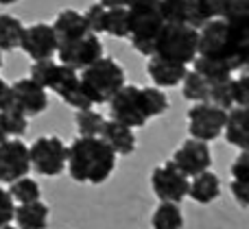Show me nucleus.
Returning a JSON list of instances; mask_svg holds the SVG:
<instances>
[{
  "label": "nucleus",
  "instance_id": "nucleus-3",
  "mask_svg": "<svg viewBox=\"0 0 249 229\" xmlns=\"http://www.w3.org/2000/svg\"><path fill=\"white\" fill-rule=\"evenodd\" d=\"M79 83L88 98L92 100V105H105L123 85H127V74L116 59L101 57L99 61L81 70Z\"/></svg>",
  "mask_w": 249,
  "mask_h": 229
},
{
  "label": "nucleus",
  "instance_id": "nucleus-19",
  "mask_svg": "<svg viewBox=\"0 0 249 229\" xmlns=\"http://www.w3.org/2000/svg\"><path fill=\"white\" fill-rule=\"evenodd\" d=\"M188 196L199 205H210L221 196V179L212 170H203V173L190 177L188 181Z\"/></svg>",
  "mask_w": 249,
  "mask_h": 229
},
{
  "label": "nucleus",
  "instance_id": "nucleus-13",
  "mask_svg": "<svg viewBox=\"0 0 249 229\" xmlns=\"http://www.w3.org/2000/svg\"><path fill=\"white\" fill-rule=\"evenodd\" d=\"M31 170L29 147L20 138H7L0 144V181L11 183Z\"/></svg>",
  "mask_w": 249,
  "mask_h": 229
},
{
  "label": "nucleus",
  "instance_id": "nucleus-27",
  "mask_svg": "<svg viewBox=\"0 0 249 229\" xmlns=\"http://www.w3.org/2000/svg\"><path fill=\"white\" fill-rule=\"evenodd\" d=\"M181 94L184 98L193 100V103H208V94H210V83L197 74L195 70H188L181 81Z\"/></svg>",
  "mask_w": 249,
  "mask_h": 229
},
{
  "label": "nucleus",
  "instance_id": "nucleus-44",
  "mask_svg": "<svg viewBox=\"0 0 249 229\" xmlns=\"http://www.w3.org/2000/svg\"><path fill=\"white\" fill-rule=\"evenodd\" d=\"M20 2V0H0V4H4V7H9V4H16Z\"/></svg>",
  "mask_w": 249,
  "mask_h": 229
},
{
  "label": "nucleus",
  "instance_id": "nucleus-2",
  "mask_svg": "<svg viewBox=\"0 0 249 229\" xmlns=\"http://www.w3.org/2000/svg\"><path fill=\"white\" fill-rule=\"evenodd\" d=\"M197 55L228 64L232 72L241 70L249 59V31H236L225 20H208L199 29Z\"/></svg>",
  "mask_w": 249,
  "mask_h": 229
},
{
  "label": "nucleus",
  "instance_id": "nucleus-20",
  "mask_svg": "<svg viewBox=\"0 0 249 229\" xmlns=\"http://www.w3.org/2000/svg\"><path fill=\"white\" fill-rule=\"evenodd\" d=\"M228 144L247 151L249 147V131H247V107H232L225 114V125L223 133Z\"/></svg>",
  "mask_w": 249,
  "mask_h": 229
},
{
  "label": "nucleus",
  "instance_id": "nucleus-26",
  "mask_svg": "<svg viewBox=\"0 0 249 229\" xmlns=\"http://www.w3.org/2000/svg\"><path fill=\"white\" fill-rule=\"evenodd\" d=\"M9 195H11L13 203L18 205H24V203H33V201H39L42 199V188L35 179H31L29 175L26 177H20L16 181L9 183Z\"/></svg>",
  "mask_w": 249,
  "mask_h": 229
},
{
  "label": "nucleus",
  "instance_id": "nucleus-8",
  "mask_svg": "<svg viewBox=\"0 0 249 229\" xmlns=\"http://www.w3.org/2000/svg\"><path fill=\"white\" fill-rule=\"evenodd\" d=\"M29 79H33L37 85H42L46 92H55L59 98H64L72 87L79 85V72L64 64H57L53 59L33 61Z\"/></svg>",
  "mask_w": 249,
  "mask_h": 229
},
{
  "label": "nucleus",
  "instance_id": "nucleus-38",
  "mask_svg": "<svg viewBox=\"0 0 249 229\" xmlns=\"http://www.w3.org/2000/svg\"><path fill=\"white\" fill-rule=\"evenodd\" d=\"M197 2L201 4V9L208 16V20H216V17H223L230 0H197Z\"/></svg>",
  "mask_w": 249,
  "mask_h": 229
},
{
  "label": "nucleus",
  "instance_id": "nucleus-6",
  "mask_svg": "<svg viewBox=\"0 0 249 229\" xmlns=\"http://www.w3.org/2000/svg\"><path fill=\"white\" fill-rule=\"evenodd\" d=\"M31 168L42 177H57L66 170L68 144L57 135H39L29 147Z\"/></svg>",
  "mask_w": 249,
  "mask_h": 229
},
{
  "label": "nucleus",
  "instance_id": "nucleus-9",
  "mask_svg": "<svg viewBox=\"0 0 249 229\" xmlns=\"http://www.w3.org/2000/svg\"><path fill=\"white\" fill-rule=\"evenodd\" d=\"M188 181L171 160L151 170V190L164 203H181L188 196Z\"/></svg>",
  "mask_w": 249,
  "mask_h": 229
},
{
  "label": "nucleus",
  "instance_id": "nucleus-28",
  "mask_svg": "<svg viewBox=\"0 0 249 229\" xmlns=\"http://www.w3.org/2000/svg\"><path fill=\"white\" fill-rule=\"evenodd\" d=\"M103 33L116 39H127L129 33V20H127V7L116 9H105V20H103Z\"/></svg>",
  "mask_w": 249,
  "mask_h": 229
},
{
  "label": "nucleus",
  "instance_id": "nucleus-42",
  "mask_svg": "<svg viewBox=\"0 0 249 229\" xmlns=\"http://www.w3.org/2000/svg\"><path fill=\"white\" fill-rule=\"evenodd\" d=\"M127 7H136V4H155L158 0H124Z\"/></svg>",
  "mask_w": 249,
  "mask_h": 229
},
{
  "label": "nucleus",
  "instance_id": "nucleus-25",
  "mask_svg": "<svg viewBox=\"0 0 249 229\" xmlns=\"http://www.w3.org/2000/svg\"><path fill=\"white\" fill-rule=\"evenodd\" d=\"M105 120L107 118L101 112H94V109H81L74 116V125H77V133L79 138H101V131L105 127Z\"/></svg>",
  "mask_w": 249,
  "mask_h": 229
},
{
  "label": "nucleus",
  "instance_id": "nucleus-23",
  "mask_svg": "<svg viewBox=\"0 0 249 229\" xmlns=\"http://www.w3.org/2000/svg\"><path fill=\"white\" fill-rule=\"evenodd\" d=\"M24 24L11 13H0V52L20 48Z\"/></svg>",
  "mask_w": 249,
  "mask_h": 229
},
{
  "label": "nucleus",
  "instance_id": "nucleus-17",
  "mask_svg": "<svg viewBox=\"0 0 249 229\" xmlns=\"http://www.w3.org/2000/svg\"><path fill=\"white\" fill-rule=\"evenodd\" d=\"M51 26H53V31H55V37H57L59 46L90 33L86 20H83V13L77 11V9H61L55 16Z\"/></svg>",
  "mask_w": 249,
  "mask_h": 229
},
{
  "label": "nucleus",
  "instance_id": "nucleus-10",
  "mask_svg": "<svg viewBox=\"0 0 249 229\" xmlns=\"http://www.w3.org/2000/svg\"><path fill=\"white\" fill-rule=\"evenodd\" d=\"M223 109L214 107L212 103H193L188 109V133L190 138L201 140V142H212L223 133L225 125Z\"/></svg>",
  "mask_w": 249,
  "mask_h": 229
},
{
  "label": "nucleus",
  "instance_id": "nucleus-18",
  "mask_svg": "<svg viewBox=\"0 0 249 229\" xmlns=\"http://www.w3.org/2000/svg\"><path fill=\"white\" fill-rule=\"evenodd\" d=\"M101 140H103L116 155H131L138 147V140H136L133 129H129V127H124L116 120H112V118L105 120V127H103V131H101Z\"/></svg>",
  "mask_w": 249,
  "mask_h": 229
},
{
  "label": "nucleus",
  "instance_id": "nucleus-21",
  "mask_svg": "<svg viewBox=\"0 0 249 229\" xmlns=\"http://www.w3.org/2000/svg\"><path fill=\"white\" fill-rule=\"evenodd\" d=\"M48 216H51V210L39 199V201H33V203L16 205L13 221H16L18 229H46Z\"/></svg>",
  "mask_w": 249,
  "mask_h": 229
},
{
  "label": "nucleus",
  "instance_id": "nucleus-33",
  "mask_svg": "<svg viewBox=\"0 0 249 229\" xmlns=\"http://www.w3.org/2000/svg\"><path fill=\"white\" fill-rule=\"evenodd\" d=\"M186 0H158V9L166 24H181Z\"/></svg>",
  "mask_w": 249,
  "mask_h": 229
},
{
  "label": "nucleus",
  "instance_id": "nucleus-24",
  "mask_svg": "<svg viewBox=\"0 0 249 229\" xmlns=\"http://www.w3.org/2000/svg\"><path fill=\"white\" fill-rule=\"evenodd\" d=\"M151 227L153 229H184V212H181L179 203H164L160 205L151 214Z\"/></svg>",
  "mask_w": 249,
  "mask_h": 229
},
{
  "label": "nucleus",
  "instance_id": "nucleus-31",
  "mask_svg": "<svg viewBox=\"0 0 249 229\" xmlns=\"http://www.w3.org/2000/svg\"><path fill=\"white\" fill-rule=\"evenodd\" d=\"M142 96H144V103H146V109H149L151 118H158L162 114L168 112L171 103H168V96L164 94V90L155 85H149V87H142Z\"/></svg>",
  "mask_w": 249,
  "mask_h": 229
},
{
  "label": "nucleus",
  "instance_id": "nucleus-40",
  "mask_svg": "<svg viewBox=\"0 0 249 229\" xmlns=\"http://www.w3.org/2000/svg\"><path fill=\"white\" fill-rule=\"evenodd\" d=\"M13 92H11V83H7L2 77H0V112L13 107Z\"/></svg>",
  "mask_w": 249,
  "mask_h": 229
},
{
  "label": "nucleus",
  "instance_id": "nucleus-35",
  "mask_svg": "<svg viewBox=\"0 0 249 229\" xmlns=\"http://www.w3.org/2000/svg\"><path fill=\"white\" fill-rule=\"evenodd\" d=\"M232 96H234V107H247L249 100V79L243 72L241 77H232Z\"/></svg>",
  "mask_w": 249,
  "mask_h": 229
},
{
  "label": "nucleus",
  "instance_id": "nucleus-22",
  "mask_svg": "<svg viewBox=\"0 0 249 229\" xmlns=\"http://www.w3.org/2000/svg\"><path fill=\"white\" fill-rule=\"evenodd\" d=\"M195 65V72L201 74L203 79H206L210 85H214V83H223V81H230L232 79V70L228 68V64H223V61L219 59H210V57H201L197 55L193 61Z\"/></svg>",
  "mask_w": 249,
  "mask_h": 229
},
{
  "label": "nucleus",
  "instance_id": "nucleus-36",
  "mask_svg": "<svg viewBox=\"0 0 249 229\" xmlns=\"http://www.w3.org/2000/svg\"><path fill=\"white\" fill-rule=\"evenodd\" d=\"M13 214H16V203H13L11 195L4 188H0V227L11 225Z\"/></svg>",
  "mask_w": 249,
  "mask_h": 229
},
{
  "label": "nucleus",
  "instance_id": "nucleus-7",
  "mask_svg": "<svg viewBox=\"0 0 249 229\" xmlns=\"http://www.w3.org/2000/svg\"><path fill=\"white\" fill-rule=\"evenodd\" d=\"M109 116L112 120L121 122L129 129H140L151 120V114L146 109L142 87L123 85L109 100Z\"/></svg>",
  "mask_w": 249,
  "mask_h": 229
},
{
  "label": "nucleus",
  "instance_id": "nucleus-14",
  "mask_svg": "<svg viewBox=\"0 0 249 229\" xmlns=\"http://www.w3.org/2000/svg\"><path fill=\"white\" fill-rule=\"evenodd\" d=\"M171 162L186 175V177H195V175L203 173V170H210L212 166V153L208 142H201V140L188 138L181 147L175 148Z\"/></svg>",
  "mask_w": 249,
  "mask_h": 229
},
{
  "label": "nucleus",
  "instance_id": "nucleus-39",
  "mask_svg": "<svg viewBox=\"0 0 249 229\" xmlns=\"http://www.w3.org/2000/svg\"><path fill=\"white\" fill-rule=\"evenodd\" d=\"M230 188H232V195H234V199L238 201V205H241V208H247L249 205V183L232 181L230 183Z\"/></svg>",
  "mask_w": 249,
  "mask_h": 229
},
{
  "label": "nucleus",
  "instance_id": "nucleus-45",
  "mask_svg": "<svg viewBox=\"0 0 249 229\" xmlns=\"http://www.w3.org/2000/svg\"><path fill=\"white\" fill-rule=\"evenodd\" d=\"M0 229H18V227H13V225H7V227H0Z\"/></svg>",
  "mask_w": 249,
  "mask_h": 229
},
{
  "label": "nucleus",
  "instance_id": "nucleus-29",
  "mask_svg": "<svg viewBox=\"0 0 249 229\" xmlns=\"http://www.w3.org/2000/svg\"><path fill=\"white\" fill-rule=\"evenodd\" d=\"M0 122H2V127H4L7 138H22V135L26 133V129H29V118H26L16 105L4 109V112H0Z\"/></svg>",
  "mask_w": 249,
  "mask_h": 229
},
{
  "label": "nucleus",
  "instance_id": "nucleus-11",
  "mask_svg": "<svg viewBox=\"0 0 249 229\" xmlns=\"http://www.w3.org/2000/svg\"><path fill=\"white\" fill-rule=\"evenodd\" d=\"M57 57H59V64L79 72V70L88 68L103 57V42H101L99 35L88 33L83 37L72 39V42L61 44L57 48Z\"/></svg>",
  "mask_w": 249,
  "mask_h": 229
},
{
  "label": "nucleus",
  "instance_id": "nucleus-43",
  "mask_svg": "<svg viewBox=\"0 0 249 229\" xmlns=\"http://www.w3.org/2000/svg\"><path fill=\"white\" fill-rule=\"evenodd\" d=\"M7 140V133H4V127H2V122H0V144Z\"/></svg>",
  "mask_w": 249,
  "mask_h": 229
},
{
  "label": "nucleus",
  "instance_id": "nucleus-37",
  "mask_svg": "<svg viewBox=\"0 0 249 229\" xmlns=\"http://www.w3.org/2000/svg\"><path fill=\"white\" fill-rule=\"evenodd\" d=\"M230 173H232V181L249 183V155H247V151H241V155L232 162Z\"/></svg>",
  "mask_w": 249,
  "mask_h": 229
},
{
  "label": "nucleus",
  "instance_id": "nucleus-12",
  "mask_svg": "<svg viewBox=\"0 0 249 229\" xmlns=\"http://www.w3.org/2000/svg\"><path fill=\"white\" fill-rule=\"evenodd\" d=\"M20 48L33 61H44V59H53L57 55L59 44H57L55 31H53V26L48 22H35V24L24 26Z\"/></svg>",
  "mask_w": 249,
  "mask_h": 229
},
{
  "label": "nucleus",
  "instance_id": "nucleus-16",
  "mask_svg": "<svg viewBox=\"0 0 249 229\" xmlns=\"http://www.w3.org/2000/svg\"><path fill=\"white\" fill-rule=\"evenodd\" d=\"M146 72H149L151 81L155 83V87L164 90V87H177L179 85V83L184 81L186 72H188V65L173 64V61L153 55V57H149Z\"/></svg>",
  "mask_w": 249,
  "mask_h": 229
},
{
  "label": "nucleus",
  "instance_id": "nucleus-32",
  "mask_svg": "<svg viewBox=\"0 0 249 229\" xmlns=\"http://www.w3.org/2000/svg\"><path fill=\"white\" fill-rule=\"evenodd\" d=\"M208 103H212L214 107L223 109V112H228V109L234 107V96H232V79L230 81H223V83H214V85H210V94H208Z\"/></svg>",
  "mask_w": 249,
  "mask_h": 229
},
{
  "label": "nucleus",
  "instance_id": "nucleus-1",
  "mask_svg": "<svg viewBox=\"0 0 249 229\" xmlns=\"http://www.w3.org/2000/svg\"><path fill=\"white\" fill-rule=\"evenodd\" d=\"M116 157L118 155L101 138H74L68 147L66 168L77 183L99 186L112 177Z\"/></svg>",
  "mask_w": 249,
  "mask_h": 229
},
{
  "label": "nucleus",
  "instance_id": "nucleus-34",
  "mask_svg": "<svg viewBox=\"0 0 249 229\" xmlns=\"http://www.w3.org/2000/svg\"><path fill=\"white\" fill-rule=\"evenodd\" d=\"M83 13V20L88 24V31L94 35H101L103 33V20H105V7H101L99 2H92L90 7L86 9Z\"/></svg>",
  "mask_w": 249,
  "mask_h": 229
},
{
  "label": "nucleus",
  "instance_id": "nucleus-46",
  "mask_svg": "<svg viewBox=\"0 0 249 229\" xmlns=\"http://www.w3.org/2000/svg\"><path fill=\"white\" fill-rule=\"evenodd\" d=\"M0 68H2V52H0Z\"/></svg>",
  "mask_w": 249,
  "mask_h": 229
},
{
  "label": "nucleus",
  "instance_id": "nucleus-41",
  "mask_svg": "<svg viewBox=\"0 0 249 229\" xmlns=\"http://www.w3.org/2000/svg\"><path fill=\"white\" fill-rule=\"evenodd\" d=\"M101 7L105 9H116V7H127V2L124 0H99Z\"/></svg>",
  "mask_w": 249,
  "mask_h": 229
},
{
  "label": "nucleus",
  "instance_id": "nucleus-4",
  "mask_svg": "<svg viewBox=\"0 0 249 229\" xmlns=\"http://www.w3.org/2000/svg\"><path fill=\"white\" fill-rule=\"evenodd\" d=\"M199 48V31L186 24H164L155 37L153 55L173 64L188 65L195 61Z\"/></svg>",
  "mask_w": 249,
  "mask_h": 229
},
{
  "label": "nucleus",
  "instance_id": "nucleus-15",
  "mask_svg": "<svg viewBox=\"0 0 249 229\" xmlns=\"http://www.w3.org/2000/svg\"><path fill=\"white\" fill-rule=\"evenodd\" d=\"M11 92H13V103L16 107L24 114L26 118L31 116H39L48 109V92L42 85L33 81V79L24 77L18 79L11 83Z\"/></svg>",
  "mask_w": 249,
  "mask_h": 229
},
{
  "label": "nucleus",
  "instance_id": "nucleus-5",
  "mask_svg": "<svg viewBox=\"0 0 249 229\" xmlns=\"http://www.w3.org/2000/svg\"><path fill=\"white\" fill-rule=\"evenodd\" d=\"M127 20H129V33L127 39L131 46L136 48L138 55L153 57L155 37L162 31L166 22L162 20V13L155 4H136V7H127Z\"/></svg>",
  "mask_w": 249,
  "mask_h": 229
},
{
  "label": "nucleus",
  "instance_id": "nucleus-30",
  "mask_svg": "<svg viewBox=\"0 0 249 229\" xmlns=\"http://www.w3.org/2000/svg\"><path fill=\"white\" fill-rule=\"evenodd\" d=\"M221 20L236 31H249V0H230Z\"/></svg>",
  "mask_w": 249,
  "mask_h": 229
}]
</instances>
